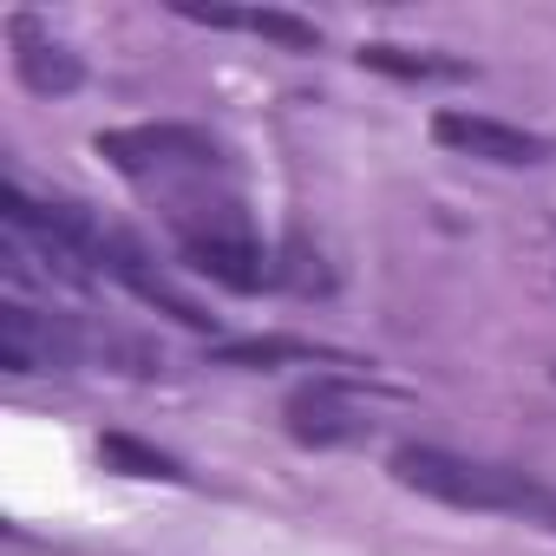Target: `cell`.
<instances>
[{
    "mask_svg": "<svg viewBox=\"0 0 556 556\" xmlns=\"http://www.w3.org/2000/svg\"><path fill=\"white\" fill-rule=\"evenodd\" d=\"M393 478L406 491L458 504V510H497V517H523V523H556V484H543L530 471H510V465L458 458V452H439V445H400Z\"/></svg>",
    "mask_w": 556,
    "mask_h": 556,
    "instance_id": "cell-1",
    "label": "cell"
},
{
    "mask_svg": "<svg viewBox=\"0 0 556 556\" xmlns=\"http://www.w3.org/2000/svg\"><path fill=\"white\" fill-rule=\"evenodd\" d=\"M99 157L138 184H177V177H216L223 170V144L197 125H125V131H99Z\"/></svg>",
    "mask_w": 556,
    "mask_h": 556,
    "instance_id": "cell-2",
    "label": "cell"
},
{
    "mask_svg": "<svg viewBox=\"0 0 556 556\" xmlns=\"http://www.w3.org/2000/svg\"><path fill=\"white\" fill-rule=\"evenodd\" d=\"M86 341L66 315H40L27 302H8L0 308V367L8 374H60V367H79Z\"/></svg>",
    "mask_w": 556,
    "mask_h": 556,
    "instance_id": "cell-3",
    "label": "cell"
},
{
    "mask_svg": "<svg viewBox=\"0 0 556 556\" xmlns=\"http://www.w3.org/2000/svg\"><path fill=\"white\" fill-rule=\"evenodd\" d=\"M289 432H295L302 445H354V439L374 432V419L354 406L348 387L315 380V387H302V393L289 400Z\"/></svg>",
    "mask_w": 556,
    "mask_h": 556,
    "instance_id": "cell-4",
    "label": "cell"
},
{
    "mask_svg": "<svg viewBox=\"0 0 556 556\" xmlns=\"http://www.w3.org/2000/svg\"><path fill=\"white\" fill-rule=\"evenodd\" d=\"M184 255L197 275H210V282L236 289V295H255L262 282H275V268L262 262L255 236L249 229H210V236H184Z\"/></svg>",
    "mask_w": 556,
    "mask_h": 556,
    "instance_id": "cell-5",
    "label": "cell"
},
{
    "mask_svg": "<svg viewBox=\"0 0 556 556\" xmlns=\"http://www.w3.org/2000/svg\"><path fill=\"white\" fill-rule=\"evenodd\" d=\"M432 138L465 151V157H484V164H536L543 157V138H530L504 118H478V112H439Z\"/></svg>",
    "mask_w": 556,
    "mask_h": 556,
    "instance_id": "cell-6",
    "label": "cell"
},
{
    "mask_svg": "<svg viewBox=\"0 0 556 556\" xmlns=\"http://www.w3.org/2000/svg\"><path fill=\"white\" fill-rule=\"evenodd\" d=\"M170 14L197 21V27H229V34H262L289 53H315L321 47V27L302 21V14H282V8H203V0H170Z\"/></svg>",
    "mask_w": 556,
    "mask_h": 556,
    "instance_id": "cell-7",
    "label": "cell"
},
{
    "mask_svg": "<svg viewBox=\"0 0 556 556\" xmlns=\"http://www.w3.org/2000/svg\"><path fill=\"white\" fill-rule=\"evenodd\" d=\"M14 66H21V79L34 86V92H79V79H86V66H79V53H66L60 40H40L34 34V21H14Z\"/></svg>",
    "mask_w": 556,
    "mask_h": 556,
    "instance_id": "cell-8",
    "label": "cell"
},
{
    "mask_svg": "<svg viewBox=\"0 0 556 556\" xmlns=\"http://www.w3.org/2000/svg\"><path fill=\"white\" fill-rule=\"evenodd\" d=\"M361 66L393 73V79H465V66H458V60L413 53V47H361Z\"/></svg>",
    "mask_w": 556,
    "mask_h": 556,
    "instance_id": "cell-9",
    "label": "cell"
},
{
    "mask_svg": "<svg viewBox=\"0 0 556 556\" xmlns=\"http://www.w3.org/2000/svg\"><path fill=\"white\" fill-rule=\"evenodd\" d=\"M216 361L223 367H275V361H334L328 348H315V341H282V334H268V341H229V348H216Z\"/></svg>",
    "mask_w": 556,
    "mask_h": 556,
    "instance_id": "cell-10",
    "label": "cell"
},
{
    "mask_svg": "<svg viewBox=\"0 0 556 556\" xmlns=\"http://www.w3.org/2000/svg\"><path fill=\"white\" fill-rule=\"evenodd\" d=\"M99 458L118 465V471H131V478H184L164 452H151V445L131 439V432H105V439H99Z\"/></svg>",
    "mask_w": 556,
    "mask_h": 556,
    "instance_id": "cell-11",
    "label": "cell"
},
{
    "mask_svg": "<svg viewBox=\"0 0 556 556\" xmlns=\"http://www.w3.org/2000/svg\"><path fill=\"white\" fill-rule=\"evenodd\" d=\"M275 282H282V289H295V295H315V289H328V268H321V255L308 249V236H289V249H282V268H275Z\"/></svg>",
    "mask_w": 556,
    "mask_h": 556,
    "instance_id": "cell-12",
    "label": "cell"
}]
</instances>
